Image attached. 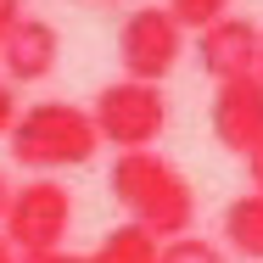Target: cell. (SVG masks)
<instances>
[{
	"label": "cell",
	"instance_id": "cell-17",
	"mask_svg": "<svg viewBox=\"0 0 263 263\" xmlns=\"http://www.w3.org/2000/svg\"><path fill=\"white\" fill-rule=\"evenodd\" d=\"M0 263H17V252L6 247V235H0Z\"/></svg>",
	"mask_w": 263,
	"mask_h": 263
},
{
	"label": "cell",
	"instance_id": "cell-15",
	"mask_svg": "<svg viewBox=\"0 0 263 263\" xmlns=\"http://www.w3.org/2000/svg\"><path fill=\"white\" fill-rule=\"evenodd\" d=\"M247 174H252V191L263 196V140L252 146V152H247Z\"/></svg>",
	"mask_w": 263,
	"mask_h": 263
},
{
	"label": "cell",
	"instance_id": "cell-18",
	"mask_svg": "<svg viewBox=\"0 0 263 263\" xmlns=\"http://www.w3.org/2000/svg\"><path fill=\"white\" fill-rule=\"evenodd\" d=\"M258 84H263V45H258Z\"/></svg>",
	"mask_w": 263,
	"mask_h": 263
},
{
	"label": "cell",
	"instance_id": "cell-19",
	"mask_svg": "<svg viewBox=\"0 0 263 263\" xmlns=\"http://www.w3.org/2000/svg\"><path fill=\"white\" fill-rule=\"evenodd\" d=\"M84 6H106V0H84Z\"/></svg>",
	"mask_w": 263,
	"mask_h": 263
},
{
	"label": "cell",
	"instance_id": "cell-11",
	"mask_svg": "<svg viewBox=\"0 0 263 263\" xmlns=\"http://www.w3.org/2000/svg\"><path fill=\"white\" fill-rule=\"evenodd\" d=\"M157 263H224V252L202 235H174V241L157 247Z\"/></svg>",
	"mask_w": 263,
	"mask_h": 263
},
{
	"label": "cell",
	"instance_id": "cell-14",
	"mask_svg": "<svg viewBox=\"0 0 263 263\" xmlns=\"http://www.w3.org/2000/svg\"><path fill=\"white\" fill-rule=\"evenodd\" d=\"M17 17H23V0H0V45H6V34H11Z\"/></svg>",
	"mask_w": 263,
	"mask_h": 263
},
{
	"label": "cell",
	"instance_id": "cell-6",
	"mask_svg": "<svg viewBox=\"0 0 263 263\" xmlns=\"http://www.w3.org/2000/svg\"><path fill=\"white\" fill-rule=\"evenodd\" d=\"M213 140L230 157H247L263 140V84H258V73L224 79L213 90Z\"/></svg>",
	"mask_w": 263,
	"mask_h": 263
},
{
	"label": "cell",
	"instance_id": "cell-2",
	"mask_svg": "<svg viewBox=\"0 0 263 263\" xmlns=\"http://www.w3.org/2000/svg\"><path fill=\"white\" fill-rule=\"evenodd\" d=\"M6 146L11 157L28 162V168H79V162L96 157V123L90 112L73 101H40V106H23L6 129Z\"/></svg>",
	"mask_w": 263,
	"mask_h": 263
},
{
	"label": "cell",
	"instance_id": "cell-12",
	"mask_svg": "<svg viewBox=\"0 0 263 263\" xmlns=\"http://www.w3.org/2000/svg\"><path fill=\"white\" fill-rule=\"evenodd\" d=\"M168 11H174V23L179 28H208V23H218V17H230V0H168Z\"/></svg>",
	"mask_w": 263,
	"mask_h": 263
},
{
	"label": "cell",
	"instance_id": "cell-5",
	"mask_svg": "<svg viewBox=\"0 0 263 263\" xmlns=\"http://www.w3.org/2000/svg\"><path fill=\"white\" fill-rule=\"evenodd\" d=\"M185 56V28L174 23L168 6H140L123 17L118 28V62H123V79L135 84H162Z\"/></svg>",
	"mask_w": 263,
	"mask_h": 263
},
{
	"label": "cell",
	"instance_id": "cell-7",
	"mask_svg": "<svg viewBox=\"0 0 263 263\" xmlns=\"http://www.w3.org/2000/svg\"><path fill=\"white\" fill-rule=\"evenodd\" d=\"M258 45H263V34L252 17H218L196 40V62L218 84L224 79H247V73H258Z\"/></svg>",
	"mask_w": 263,
	"mask_h": 263
},
{
	"label": "cell",
	"instance_id": "cell-9",
	"mask_svg": "<svg viewBox=\"0 0 263 263\" xmlns=\"http://www.w3.org/2000/svg\"><path fill=\"white\" fill-rule=\"evenodd\" d=\"M17 263H157V241L135 224L106 230L96 252H45V258H17Z\"/></svg>",
	"mask_w": 263,
	"mask_h": 263
},
{
	"label": "cell",
	"instance_id": "cell-8",
	"mask_svg": "<svg viewBox=\"0 0 263 263\" xmlns=\"http://www.w3.org/2000/svg\"><path fill=\"white\" fill-rule=\"evenodd\" d=\"M56 62H62V34H56V23L23 11V17L11 23V34H6V45H0L6 79H11V84H40V79L56 73Z\"/></svg>",
	"mask_w": 263,
	"mask_h": 263
},
{
	"label": "cell",
	"instance_id": "cell-10",
	"mask_svg": "<svg viewBox=\"0 0 263 263\" xmlns=\"http://www.w3.org/2000/svg\"><path fill=\"white\" fill-rule=\"evenodd\" d=\"M224 241H230L235 258L263 263V196L258 191H247V196H235L224 208Z\"/></svg>",
	"mask_w": 263,
	"mask_h": 263
},
{
	"label": "cell",
	"instance_id": "cell-4",
	"mask_svg": "<svg viewBox=\"0 0 263 263\" xmlns=\"http://www.w3.org/2000/svg\"><path fill=\"white\" fill-rule=\"evenodd\" d=\"M73 230V196L67 185L56 179H28L23 191H11V208L0 218V235L17 258H45V252H62Z\"/></svg>",
	"mask_w": 263,
	"mask_h": 263
},
{
	"label": "cell",
	"instance_id": "cell-16",
	"mask_svg": "<svg viewBox=\"0 0 263 263\" xmlns=\"http://www.w3.org/2000/svg\"><path fill=\"white\" fill-rule=\"evenodd\" d=\"M11 191H17V185H11V179H6V168H0V218H6V208H11Z\"/></svg>",
	"mask_w": 263,
	"mask_h": 263
},
{
	"label": "cell",
	"instance_id": "cell-3",
	"mask_svg": "<svg viewBox=\"0 0 263 263\" xmlns=\"http://www.w3.org/2000/svg\"><path fill=\"white\" fill-rule=\"evenodd\" d=\"M90 123H96V140L118 146V152H152L168 129V96L162 84H135V79H118L96 90V101L84 106Z\"/></svg>",
	"mask_w": 263,
	"mask_h": 263
},
{
	"label": "cell",
	"instance_id": "cell-1",
	"mask_svg": "<svg viewBox=\"0 0 263 263\" xmlns=\"http://www.w3.org/2000/svg\"><path fill=\"white\" fill-rule=\"evenodd\" d=\"M112 196L129 213V224L146 230L157 247L174 241V235H191V224H196L191 179L168 157H157V152H118V162H112Z\"/></svg>",
	"mask_w": 263,
	"mask_h": 263
},
{
	"label": "cell",
	"instance_id": "cell-13",
	"mask_svg": "<svg viewBox=\"0 0 263 263\" xmlns=\"http://www.w3.org/2000/svg\"><path fill=\"white\" fill-rule=\"evenodd\" d=\"M11 118H17V90L0 84V140H6V129H11Z\"/></svg>",
	"mask_w": 263,
	"mask_h": 263
}]
</instances>
